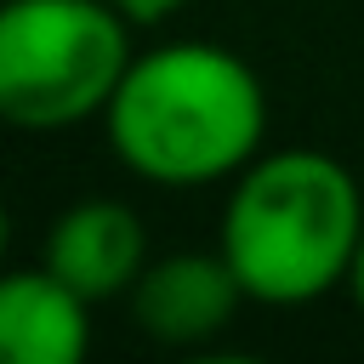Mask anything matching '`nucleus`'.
Returning <instances> with one entry per match:
<instances>
[{"instance_id":"1","label":"nucleus","mask_w":364,"mask_h":364,"mask_svg":"<svg viewBox=\"0 0 364 364\" xmlns=\"http://www.w3.org/2000/svg\"><path fill=\"white\" fill-rule=\"evenodd\" d=\"M102 136L136 182H233L267 142V85L216 40H159L119 74Z\"/></svg>"},{"instance_id":"2","label":"nucleus","mask_w":364,"mask_h":364,"mask_svg":"<svg viewBox=\"0 0 364 364\" xmlns=\"http://www.w3.org/2000/svg\"><path fill=\"white\" fill-rule=\"evenodd\" d=\"M364 239L358 176L318 148H262L228 188L216 250L262 307H307L347 290Z\"/></svg>"},{"instance_id":"3","label":"nucleus","mask_w":364,"mask_h":364,"mask_svg":"<svg viewBox=\"0 0 364 364\" xmlns=\"http://www.w3.org/2000/svg\"><path fill=\"white\" fill-rule=\"evenodd\" d=\"M131 28L114 0H0V125L46 136L102 119L136 57Z\"/></svg>"},{"instance_id":"4","label":"nucleus","mask_w":364,"mask_h":364,"mask_svg":"<svg viewBox=\"0 0 364 364\" xmlns=\"http://www.w3.org/2000/svg\"><path fill=\"white\" fill-rule=\"evenodd\" d=\"M245 284L228 267L222 250H171V256H148V267L131 284V318L148 341L159 347H205L216 341L239 307H245Z\"/></svg>"},{"instance_id":"5","label":"nucleus","mask_w":364,"mask_h":364,"mask_svg":"<svg viewBox=\"0 0 364 364\" xmlns=\"http://www.w3.org/2000/svg\"><path fill=\"white\" fill-rule=\"evenodd\" d=\"M46 267L85 301L131 296L148 267V228L125 199H74L46 228Z\"/></svg>"},{"instance_id":"6","label":"nucleus","mask_w":364,"mask_h":364,"mask_svg":"<svg viewBox=\"0 0 364 364\" xmlns=\"http://www.w3.org/2000/svg\"><path fill=\"white\" fill-rule=\"evenodd\" d=\"M91 347V301L46 262L0 267V364H80Z\"/></svg>"},{"instance_id":"7","label":"nucleus","mask_w":364,"mask_h":364,"mask_svg":"<svg viewBox=\"0 0 364 364\" xmlns=\"http://www.w3.org/2000/svg\"><path fill=\"white\" fill-rule=\"evenodd\" d=\"M114 6H119V11H125L136 28H159V23H171V17H176L188 0H114Z\"/></svg>"},{"instance_id":"8","label":"nucleus","mask_w":364,"mask_h":364,"mask_svg":"<svg viewBox=\"0 0 364 364\" xmlns=\"http://www.w3.org/2000/svg\"><path fill=\"white\" fill-rule=\"evenodd\" d=\"M347 296H353V307L364 313V239H358V256H353V267H347Z\"/></svg>"},{"instance_id":"9","label":"nucleus","mask_w":364,"mask_h":364,"mask_svg":"<svg viewBox=\"0 0 364 364\" xmlns=\"http://www.w3.org/2000/svg\"><path fill=\"white\" fill-rule=\"evenodd\" d=\"M6 250H11V210H6V199H0V262H6Z\"/></svg>"}]
</instances>
